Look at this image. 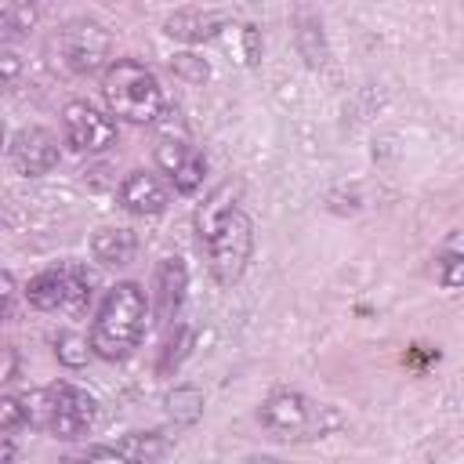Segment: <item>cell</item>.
Wrapping results in <instances>:
<instances>
[{
	"instance_id": "obj_1",
	"label": "cell",
	"mask_w": 464,
	"mask_h": 464,
	"mask_svg": "<svg viewBox=\"0 0 464 464\" xmlns=\"http://www.w3.org/2000/svg\"><path fill=\"white\" fill-rule=\"evenodd\" d=\"M196 228H199V243L207 250V265L214 279L221 286H232L246 272V261L254 250V225L236 207L232 185H221L203 199V207L196 210Z\"/></svg>"
},
{
	"instance_id": "obj_2",
	"label": "cell",
	"mask_w": 464,
	"mask_h": 464,
	"mask_svg": "<svg viewBox=\"0 0 464 464\" xmlns=\"http://www.w3.org/2000/svg\"><path fill=\"white\" fill-rule=\"evenodd\" d=\"M145 319H149V301H145V290L138 283H116L98 315H94V326H91V348L102 355V359H127L141 337H145Z\"/></svg>"
},
{
	"instance_id": "obj_3",
	"label": "cell",
	"mask_w": 464,
	"mask_h": 464,
	"mask_svg": "<svg viewBox=\"0 0 464 464\" xmlns=\"http://www.w3.org/2000/svg\"><path fill=\"white\" fill-rule=\"evenodd\" d=\"M102 94H105L112 116H123V120H130V123H152V120L163 116V91H160V80H156L145 65H138V62H130V58L112 62V65L105 69Z\"/></svg>"
},
{
	"instance_id": "obj_4",
	"label": "cell",
	"mask_w": 464,
	"mask_h": 464,
	"mask_svg": "<svg viewBox=\"0 0 464 464\" xmlns=\"http://www.w3.org/2000/svg\"><path fill=\"white\" fill-rule=\"evenodd\" d=\"M62 130H65V141L76 152H102L116 141L112 116H105L91 102H69L65 112H62Z\"/></svg>"
},
{
	"instance_id": "obj_5",
	"label": "cell",
	"mask_w": 464,
	"mask_h": 464,
	"mask_svg": "<svg viewBox=\"0 0 464 464\" xmlns=\"http://www.w3.org/2000/svg\"><path fill=\"white\" fill-rule=\"evenodd\" d=\"M51 392H54V410H51L47 431L54 439H65V442L87 435L91 424H94V413H98L94 395L83 392V388H76V384H65V381L62 384H51Z\"/></svg>"
},
{
	"instance_id": "obj_6",
	"label": "cell",
	"mask_w": 464,
	"mask_h": 464,
	"mask_svg": "<svg viewBox=\"0 0 464 464\" xmlns=\"http://www.w3.org/2000/svg\"><path fill=\"white\" fill-rule=\"evenodd\" d=\"M58 47L72 72H94L109 54V33L98 22H69L62 29Z\"/></svg>"
},
{
	"instance_id": "obj_7",
	"label": "cell",
	"mask_w": 464,
	"mask_h": 464,
	"mask_svg": "<svg viewBox=\"0 0 464 464\" xmlns=\"http://www.w3.org/2000/svg\"><path fill=\"white\" fill-rule=\"evenodd\" d=\"M7 152H11V163L18 174L40 178V174L54 170V163H58V138L47 127H22L11 138Z\"/></svg>"
},
{
	"instance_id": "obj_8",
	"label": "cell",
	"mask_w": 464,
	"mask_h": 464,
	"mask_svg": "<svg viewBox=\"0 0 464 464\" xmlns=\"http://www.w3.org/2000/svg\"><path fill=\"white\" fill-rule=\"evenodd\" d=\"M261 424L279 439H301V431L312 428V402L301 392H272L261 402Z\"/></svg>"
},
{
	"instance_id": "obj_9",
	"label": "cell",
	"mask_w": 464,
	"mask_h": 464,
	"mask_svg": "<svg viewBox=\"0 0 464 464\" xmlns=\"http://www.w3.org/2000/svg\"><path fill=\"white\" fill-rule=\"evenodd\" d=\"M167 199L170 196H167L163 181L156 174H145V170H130L123 178V185H120V207L130 210V214H141V218L163 214L167 210Z\"/></svg>"
},
{
	"instance_id": "obj_10",
	"label": "cell",
	"mask_w": 464,
	"mask_h": 464,
	"mask_svg": "<svg viewBox=\"0 0 464 464\" xmlns=\"http://www.w3.org/2000/svg\"><path fill=\"white\" fill-rule=\"evenodd\" d=\"M185 286H188V272L181 257H163L156 265V315L163 323H170V315H178L181 301H185Z\"/></svg>"
},
{
	"instance_id": "obj_11",
	"label": "cell",
	"mask_w": 464,
	"mask_h": 464,
	"mask_svg": "<svg viewBox=\"0 0 464 464\" xmlns=\"http://www.w3.org/2000/svg\"><path fill=\"white\" fill-rule=\"evenodd\" d=\"M134 250H138V236L123 225H102L94 228L91 236V254L94 261H102L105 268H123L134 261Z\"/></svg>"
},
{
	"instance_id": "obj_12",
	"label": "cell",
	"mask_w": 464,
	"mask_h": 464,
	"mask_svg": "<svg viewBox=\"0 0 464 464\" xmlns=\"http://www.w3.org/2000/svg\"><path fill=\"white\" fill-rule=\"evenodd\" d=\"M167 33L185 40V44H199V40H214L221 33V18L210 11H178L167 18Z\"/></svg>"
},
{
	"instance_id": "obj_13",
	"label": "cell",
	"mask_w": 464,
	"mask_h": 464,
	"mask_svg": "<svg viewBox=\"0 0 464 464\" xmlns=\"http://www.w3.org/2000/svg\"><path fill=\"white\" fill-rule=\"evenodd\" d=\"M25 297H29L33 308H44V312L65 308V272H62V265L36 272L29 279V286H25Z\"/></svg>"
},
{
	"instance_id": "obj_14",
	"label": "cell",
	"mask_w": 464,
	"mask_h": 464,
	"mask_svg": "<svg viewBox=\"0 0 464 464\" xmlns=\"http://www.w3.org/2000/svg\"><path fill=\"white\" fill-rule=\"evenodd\" d=\"M116 453L127 464H160L167 453V439L160 431H127L116 442Z\"/></svg>"
},
{
	"instance_id": "obj_15",
	"label": "cell",
	"mask_w": 464,
	"mask_h": 464,
	"mask_svg": "<svg viewBox=\"0 0 464 464\" xmlns=\"http://www.w3.org/2000/svg\"><path fill=\"white\" fill-rule=\"evenodd\" d=\"M435 279L446 290H457L460 279H464V254H460V236L457 232L435 250Z\"/></svg>"
},
{
	"instance_id": "obj_16",
	"label": "cell",
	"mask_w": 464,
	"mask_h": 464,
	"mask_svg": "<svg viewBox=\"0 0 464 464\" xmlns=\"http://www.w3.org/2000/svg\"><path fill=\"white\" fill-rule=\"evenodd\" d=\"M62 272H65V308H83L94 297V276L76 261H65Z\"/></svg>"
},
{
	"instance_id": "obj_17",
	"label": "cell",
	"mask_w": 464,
	"mask_h": 464,
	"mask_svg": "<svg viewBox=\"0 0 464 464\" xmlns=\"http://www.w3.org/2000/svg\"><path fill=\"white\" fill-rule=\"evenodd\" d=\"M36 7L18 0H0V36H25L36 25Z\"/></svg>"
},
{
	"instance_id": "obj_18",
	"label": "cell",
	"mask_w": 464,
	"mask_h": 464,
	"mask_svg": "<svg viewBox=\"0 0 464 464\" xmlns=\"http://www.w3.org/2000/svg\"><path fill=\"white\" fill-rule=\"evenodd\" d=\"M192 326H174V334L163 341V352H160V362H156V370L167 377V373H174L181 362H185V355H188V348H192Z\"/></svg>"
},
{
	"instance_id": "obj_19",
	"label": "cell",
	"mask_w": 464,
	"mask_h": 464,
	"mask_svg": "<svg viewBox=\"0 0 464 464\" xmlns=\"http://www.w3.org/2000/svg\"><path fill=\"white\" fill-rule=\"evenodd\" d=\"M22 410H25V424L29 428H44L51 424V410H54V392L51 388H33L22 395Z\"/></svg>"
},
{
	"instance_id": "obj_20",
	"label": "cell",
	"mask_w": 464,
	"mask_h": 464,
	"mask_svg": "<svg viewBox=\"0 0 464 464\" xmlns=\"http://www.w3.org/2000/svg\"><path fill=\"white\" fill-rule=\"evenodd\" d=\"M54 355H58V362H62V366L80 370V366L91 359V341H87L83 334L65 330V334H58V341H54Z\"/></svg>"
},
{
	"instance_id": "obj_21",
	"label": "cell",
	"mask_w": 464,
	"mask_h": 464,
	"mask_svg": "<svg viewBox=\"0 0 464 464\" xmlns=\"http://www.w3.org/2000/svg\"><path fill=\"white\" fill-rule=\"evenodd\" d=\"M167 406H170V417L178 424H192L199 413H203V395L196 388H174L167 395Z\"/></svg>"
},
{
	"instance_id": "obj_22",
	"label": "cell",
	"mask_w": 464,
	"mask_h": 464,
	"mask_svg": "<svg viewBox=\"0 0 464 464\" xmlns=\"http://www.w3.org/2000/svg\"><path fill=\"white\" fill-rule=\"evenodd\" d=\"M203 174H207V160H203V152H196V149H192V152L185 156V163L170 174V181H174V188H178V192H185V196H188V192H196V188L203 185Z\"/></svg>"
},
{
	"instance_id": "obj_23",
	"label": "cell",
	"mask_w": 464,
	"mask_h": 464,
	"mask_svg": "<svg viewBox=\"0 0 464 464\" xmlns=\"http://www.w3.org/2000/svg\"><path fill=\"white\" fill-rule=\"evenodd\" d=\"M192 152V145L185 141V138H160L156 141V167L163 170V174H174L181 163H185V156Z\"/></svg>"
},
{
	"instance_id": "obj_24",
	"label": "cell",
	"mask_w": 464,
	"mask_h": 464,
	"mask_svg": "<svg viewBox=\"0 0 464 464\" xmlns=\"http://www.w3.org/2000/svg\"><path fill=\"white\" fill-rule=\"evenodd\" d=\"M25 428V410H22V399L14 395H0V431H18Z\"/></svg>"
},
{
	"instance_id": "obj_25",
	"label": "cell",
	"mask_w": 464,
	"mask_h": 464,
	"mask_svg": "<svg viewBox=\"0 0 464 464\" xmlns=\"http://www.w3.org/2000/svg\"><path fill=\"white\" fill-rule=\"evenodd\" d=\"M14 308H18V283H14V276L7 268H0V323L11 319Z\"/></svg>"
},
{
	"instance_id": "obj_26",
	"label": "cell",
	"mask_w": 464,
	"mask_h": 464,
	"mask_svg": "<svg viewBox=\"0 0 464 464\" xmlns=\"http://www.w3.org/2000/svg\"><path fill=\"white\" fill-rule=\"evenodd\" d=\"M18 72H22V62H18V54H11V51H0V94L18 80Z\"/></svg>"
},
{
	"instance_id": "obj_27",
	"label": "cell",
	"mask_w": 464,
	"mask_h": 464,
	"mask_svg": "<svg viewBox=\"0 0 464 464\" xmlns=\"http://www.w3.org/2000/svg\"><path fill=\"white\" fill-rule=\"evenodd\" d=\"M174 69H178V72H188L192 80H207V65H203V58H196V54H178V58H174Z\"/></svg>"
},
{
	"instance_id": "obj_28",
	"label": "cell",
	"mask_w": 464,
	"mask_h": 464,
	"mask_svg": "<svg viewBox=\"0 0 464 464\" xmlns=\"http://www.w3.org/2000/svg\"><path fill=\"white\" fill-rule=\"evenodd\" d=\"M83 464H127V460L116 453V446H102V450H91Z\"/></svg>"
},
{
	"instance_id": "obj_29",
	"label": "cell",
	"mask_w": 464,
	"mask_h": 464,
	"mask_svg": "<svg viewBox=\"0 0 464 464\" xmlns=\"http://www.w3.org/2000/svg\"><path fill=\"white\" fill-rule=\"evenodd\" d=\"M0 464H18V450L11 442H0Z\"/></svg>"
},
{
	"instance_id": "obj_30",
	"label": "cell",
	"mask_w": 464,
	"mask_h": 464,
	"mask_svg": "<svg viewBox=\"0 0 464 464\" xmlns=\"http://www.w3.org/2000/svg\"><path fill=\"white\" fill-rule=\"evenodd\" d=\"M246 464H283L279 457H268V453H254V457H246Z\"/></svg>"
},
{
	"instance_id": "obj_31",
	"label": "cell",
	"mask_w": 464,
	"mask_h": 464,
	"mask_svg": "<svg viewBox=\"0 0 464 464\" xmlns=\"http://www.w3.org/2000/svg\"><path fill=\"white\" fill-rule=\"evenodd\" d=\"M0 145H4V123H0Z\"/></svg>"
}]
</instances>
